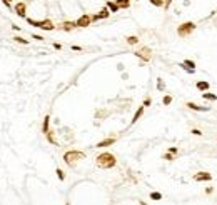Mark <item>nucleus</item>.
Wrapping results in <instances>:
<instances>
[{"mask_svg": "<svg viewBox=\"0 0 217 205\" xmlns=\"http://www.w3.org/2000/svg\"><path fill=\"white\" fill-rule=\"evenodd\" d=\"M55 173H57L59 180H65V173H64V170H62V168H57V170H55Z\"/></svg>", "mask_w": 217, "mask_h": 205, "instance_id": "nucleus-25", "label": "nucleus"}, {"mask_svg": "<svg viewBox=\"0 0 217 205\" xmlns=\"http://www.w3.org/2000/svg\"><path fill=\"white\" fill-rule=\"evenodd\" d=\"M115 137H107V139H104V140H100L99 144H97V148H104V147H110V145H114L115 144Z\"/></svg>", "mask_w": 217, "mask_h": 205, "instance_id": "nucleus-10", "label": "nucleus"}, {"mask_svg": "<svg viewBox=\"0 0 217 205\" xmlns=\"http://www.w3.org/2000/svg\"><path fill=\"white\" fill-rule=\"evenodd\" d=\"M157 88H159V90H160V92H162L164 88H165V85H164L162 79H159V80H157Z\"/></svg>", "mask_w": 217, "mask_h": 205, "instance_id": "nucleus-28", "label": "nucleus"}, {"mask_svg": "<svg viewBox=\"0 0 217 205\" xmlns=\"http://www.w3.org/2000/svg\"><path fill=\"white\" fill-rule=\"evenodd\" d=\"M180 67H182V68H184L187 73H194V72H196V68H189V67H185L184 64H180Z\"/></svg>", "mask_w": 217, "mask_h": 205, "instance_id": "nucleus-30", "label": "nucleus"}, {"mask_svg": "<svg viewBox=\"0 0 217 205\" xmlns=\"http://www.w3.org/2000/svg\"><path fill=\"white\" fill-rule=\"evenodd\" d=\"M205 193H207V195H210V193H214V188H212V187H209V188H205Z\"/></svg>", "mask_w": 217, "mask_h": 205, "instance_id": "nucleus-35", "label": "nucleus"}, {"mask_svg": "<svg viewBox=\"0 0 217 205\" xmlns=\"http://www.w3.org/2000/svg\"><path fill=\"white\" fill-rule=\"evenodd\" d=\"M95 164L100 167V168H112V167H115L117 164V159L114 153L110 152H102L97 159H95Z\"/></svg>", "mask_w": 217, "mask_h": 205, "instance_id": "nucleus-1", "label": "nucleus"}, {"mask_svg": "<svg viewBox=\"0 0 217 205\" xmlns=\"http://www.w3.org/2000/svg\"><path fill=\"white\" fill-rule=\"evenodd\" d=\"M150 104H152V100H150V97H147V99L144 100V107H149Z\"/></svg>", "mask_w": 217, "mask_h": 205, "instance_id": "nucleus-33", "label": "nucleus"}, {"mask_svg": "<svg viewBox=\"0 0 217 205\" xmlns=\"http://www.w3.org/2000/svg\"><path fill=\"white\" fill-rule=\"evenodd\" d=\"M45 137H47V140L50 142V144H54V145H57V140L54 139V133H52V132H48L47 135H45Z\"/></svg>", "mask_w": 217, "mask_h": 205, "instance_id": "nucleus-24", "label": "nucleus"}, {"mask_svg": "<svg viewBox=\"0 0 217 205\" xmlns=\"http://www.w3.org/2000/svg\"><path fill=\"white\" fill-rule=\"evenodd\" d=\"M182 64H184L185 67H189V68H196V62H192V60H189V59H187V60H184Z\"/></svg>", "mask_w": 217, "mask_h": 205, "instance_id": "nucleus-22", "label": "nucleus"}, {"mask_svg": "<svg viewBox=\"0 0 217 205\" xmlns=\"http://www.w3.org/2000/svg\"><path fill=\"white\" fill-rule=\"evenodd\" d=\"M150 2V5H154V7H164L165 5V0H149Z\"/></svg>", "mask_w": 217, "mask_h": 205, "instance_id": "nucleus-20", "label": "nucleus"}, {"mask_svg": "<svg viewBox=\"0 0 217 205\" xmlns=\"http://www.w3.org/2000/svg\"><path fill=\"white\" fill-rule=\"evenodd\" d=\"M2 2H3V5H5V7H8V8H10V7H12V2H14V0H2Z\"/></svg>", "mask_w": 217, "mask_h": 205, "instance_id": "nucleus-32", "label": "nucleus"}, {"mask_svg": "<svg viewBox=\"0 0 217 205\" xmlns=\"http://www.w3.org/2000/svg\"><path fill=\"white\" fill-rule=\"evenodd\" d=\"M150 199H152V200H160V199H162V193L152 192V193H150Z\"/></svg>", "mask_w": 217, "mask_h": 205, "instance_id": "nucleus-26", "label": "nucleus"}, {"mask_svg": "<svg viewBox=\"0 0 217 205\" xmlns=\"http://www.w3.org/2000/svg\"><path fill=\"white\" fill-rule=\"evenodd\" d=\"M84 159H85V153L80 152V150H68V152L64 153V162L68 167H74L79 160H84Z\"/></svg>", "mask_w": 217, "mask_h": 205, "instance_id": "nucleus-2", "label": "nucleus"}, {"mask_svg": "<svg viewBox=\"0 0 217 205\" xmlns=\"http://www.w3.org/2000/svg\"><path fill=\"white\" fill-rule=\"evenodd\" d=\"M115 2L120 8H129L130 7V0H115Z\"/></svg>", "mask_w": 217, "mask_h": 205, "instance_id": "nucleus-18", "label": "nucleus"}, {"mask_svg": "<svg viewBox=\"0 0 217 205\" xmlns=\"http://www.w3.org/2000/svg\"><path fill=\"white\" fill-rule=\"evenodd\" d=\"M110 10H108L107 7H102V10H99V12L95 13V15H92V22H97V20H104V19H108L110 17Z\"/></svg>", "mask_w": 217, "mask_h": 205, "instance_id": "nucleus-8", "label": "nucleus"}, {"mask_svg": "<svg viewBox=\"0 0 217 205\" xmlns=\"http://www.w3.org/2000/svg\"><path fill=\"white\" fill-rule=\"evenodd\" d=\"M127 43H129V45H137V43H139V37H137V35L127 37Z\"/></svg>", "mask_w": 217, "mask_h": 205, "instance_id": "nucleus-19", "label": "nucleus"}, {"mask_svg": "<svg viewBox=\"0 0 217 205\" xmlns=\"http://www.w3.org/2000/svg\"><path fill=\"white\" fill-rule=\"evenodd\" d=\"M162 159H164V160H169V162H172V160L176 159V157H174V153H169V152H167V153H165V155L162 157Z\"/></svg>", "mask_w": 217, "mask_h": 205, "instance_id": "nucleus-27", "label": "nucleus"}, {"mask_svg": "<svg viewBox=\"0 0 217 205\" xmlns=\"http://www.w3.org/2000/svg\"><path fill=\"white\" fill-rule=\"evenodd\" d=\"M196 88L199 90V92H209V88H210V85H209V82L207 80H200V82H197L196 84Z\"/></svg>", "mask_w": 217, "mask_h": 205, "instance_id": "nucleus-12", "label": "nucleus"}, {"mask_svg": "<svg viewBox=\"0 0 217 205\" xmlns=\"http://www.w3.org/2000/svg\"><path fill=\"white\" fill-rule=\"evenodd\" d=\"M14 10L15 13L22 17V19H25L27 17V2H22V0H17V3L14 5Z\"/></svg>", "mask_w": 217, "mask_h": 205, "instance_id": "nucleus-5", "label": "nucleus"}, {"mask_svg": "<svg viewBox=\"0 0 217 205\" xmlns=\"http://www.w3.org/2000/svg\"><path fill=\"white\" fill-rule=\"evenodd\" d=\"M194 180L196 182H210L212 175L209 172H197V173H194Z\"/></svg>", "mask_w": 217, "mask_h": 205, "instance_id": "nucleus-9", "label": "nucleus"}, {"mask_svg": "<svg viewBox=\"0 0 217 205\" xmlns=\"http://www.w3.org/2000/svg\"><path fill=\"white\" fill-rule=\"evenodd\" d=\"M32 39H35V40H44V37H40V35H35V33H34V35H32Z\"/></svg>", "mask_w": 217, "mask_h": 205, "instance_id": "nucleus-37", "label": "nucleus"}, {"mask_svg": "<svg viewBox=\"0 0 217 205\" xmlns=\"http://www.w3.org/2000/svg\"><path fill=\"white\" fill-rule=\"evenodd\" d=\"M75 23H77L79 28H85V27H88L90 23H92V15H88V13H82L80 17L75 20Z\"/></svg>", "mask_w": 217, "mask_h": 205, "instance_id": "nucleus-6", "label": "nucleus"}, {"mask_svg": "<svg viewBox=\"0 0 217 205\" xmlns=\"http://www.w3.org/2000/svg\"><path fill=\"white\" fill-rule=\"evenodd\" d=\"M14 40L17 42V43H22V45H28V40H25L23 37H19V35H17V37H14Z\"/></svg>", "mask_w": 217, "mask_h": 205, "instance_id": "nucleus-21", "label": "nucleus"}, {"mask_svg": "<svg viewBox=\"0 0 217 205\" xmlns=\"http://www.w3.org/2000/svg\"><path fill=\"white\" fill-rule=\"evenodd\" d=\"M75 27H77V23H75V22H62L60 25H59V28H60V30H64V32H70V30H74Z\"/></svg>", "mask_w": 217, "mask_h": 205, "instance_id": "nucleus-13", "label": "nucleus"}, {"mask_svg": "<svg viewBox=\"0 0 217 205\" xmlns=\"http://www.w3.org/2000/svg\"><path fill=\"white\" fill-rule=\"evenodd\" d=\"M54 48H57V50H60V48H62V45H60V43H54Z\"/></svg>", "mask_w": 217, "mask_h": 205, "instance_id": "nucleus-38", "label": "nucleus"}, {"mask_svg": "<svg viewBox=\"0 0 217 205\" xmlns=\"http://www.w3.org/2000/svg\"><path fill=\"white\" fill-rule=\"evenodd\" d=\"M177 152H179V148H177V147H169V153H174V155H176Z\"/></svg>", "mask_w": 217, "mask_h": 205, "instance_id": "nucleus-31", "label": "nucleus"}, {"mask_svg": "<svg viewBox=\"0 0 217 205\" xmlns=\"http://www.w3.org/2000/svg\"><path fill=\"white\" fill-rule=\"evenodd\" d=\"M202 99L204 100H210V102H216L217 95H216V93H210V92H204L202 93Z\"/></svg>", "mask_w": 217, "mask_h": 205, "instance_id": "nucleus-17", "label": "nucleus"}, {"mask_svg": "<svg viewBox=\"0 0 217 205\" xmlns=\"http://www.w3.org/2000/svg\"><path fill=\"white\" fill-rule=\"evenodd\" d=\"M72 50H77V52H80L82 47H79V45H72Z\"/></svg>", "mask_w": 217, "mask_h": 205, "instance_id": "nucleus-36", "label": "nucleus"}, {"mask_svg": "<svg viewBox=\"0 0 217 205\" xmlns=\"http://www.w3.org/2000/svg\"><path fill=\"white\" fill-rule=\"evenodd\" d=\"M65 205H70V204H68V202H67V204H65Z\"/></svg>", "mask_w": 217, "mask_h": 205, "instance_id": "nucleus-40", "label": "nucleus"}, {"mask_svg": "<svg viewBox=\"0 0 217 205\" xmlns=\"http://www.w3.org/2000/svg\"><path fill=\"white\" fill-rule=\"evenodd\" d=\"M172 2H174V0H165V5H164V8H169V7L172 5Z\"/></svg>", "mask_w": 217, "mask_h": 205, "instance_id": "nucleus-34", "label": "nucleus"}, {"mask_svg": "<svg viewBox=\"0 0 217 205\" xmlns=\"http://www.w3.org/2000/svg\"><path fill=\"white\" fill-rule=\"evenodd\" d=\"M27 23L32 27H37V28H42V30H47V32H52L55 28L54 22L50 19H44V20H34V19H27Z\"/></svg>", "mask_w": 217, "mask_h": 205, "instance_id": "nucleus-3", "label": "nucleus"}, {"mask_svg": "<svg viewBox=\"0 0 217 205\" xmlns=\"http://www.w3.org/2000/svg\"><path fill=\"white\" fill-rule=\"evenodd\" d=\"M134 55H135V57H139V59H142V62H149L150 57H152L149 47H142V48H140V50H137Z\"/></svg>", "mask_w": 217, "mask_h": 205, "instance_id": "nucleus-7", "label": "nucleus"}, {"mask_svg": "<svg viewBox=\"0 0 217 205\" xmlns=\"http://www.w3.org/2000/svg\"><path fill=\"white\" fill-rule=\"evenodd\" d=\"M48 125H50V117L45 115V119L42 122V133H44V135H47V133L50 132V130H48Z\"/></svg>", "mask_w": 217, "mask_h": 205, "instance_id": "nucleus-16", "label": "nucleus"}, {"mask_svg": "<svg viewBox=\"0 0 217 205\" xmlns=\"http://www.w3.org/2000/svg\"><path fill=\"white\" fill-rule=\"evenodd\" d=\"M190 5V0H184V7H189Z\"/></svg>", "mask_w": 217, "mask_h": 205, "instance_id": "nucleus-39", "label": "nucleus"}, {"mask_svg": "<svg viewBox=\"0 0 217 205\" xmlns=\"http://www.w3.org/2000/svg\"><path fill=\"white\" fill-rule=\"evenodd\" d=\"M196 23L194 22H184V23H180V25L177 27V35L179 37H189L190 33L196 30Z\"/></svg>", "mask_w": 217, "mask_h": 205, "instance_id": "nucleus-4", "label": "nucleus"}, {"mask_svg": "<svg viewBox=\"0 0 217 205\" xmlns=\"http://www.w3.org/2000/svg\"><path fill=\"white\" fill-rule=\"evenodd\" d=\"M105 7H107V8H108V10H110L112 13H115V12H119V10H120V7L117 5V2H115V0H107Z\"/></svg>", "mask_w": 217, "mask_h": 205, "instance_id": "nucleus-14", "label": "nucleus"}, {"mask_svg": "<svg viewBox=\"0 0 217 205\" xmlns=\"http://www.w3.org/2000/svg\"><path fill=\"white\" fill-rule=\"evenodd\" d=\"M185 107L190 108V110H196V112H209L210 110L209 107H200V105H197V104H194V102H187Z\"/></svg>", "mask_w": 217, "mask_h": 205, "instance_id": "nucleus-11", "label": "nucleus"}, {"mask_svg": "<svg viewBox=\"0 0 217 205\" xmlns=\"http://www.w3.org/2000/svg\"><path fill=\"white\" fill-rule=\"evenodd\" d=\"M190 133H192V135H197V137H200V135H204V133L200 132L199 128H192V130H190Z\"/></svg>", "mask_w": 217, "mask_h": 205, "instance_id": "nucleus-29", "label": "nucleus"}, {"mask_svg": "<svg viewBox=\"0 0 217 205\" xmlns=\"http://www.w3.org/2000/svg\"><path fill=\"white\" fill-rule=\"evenodd\" d=\"M144 110H145V107H144V105H140L139 108H137V112L134 113V117H132V120H130V124H132V125H134L137 120H139V119H140V117L144 115Z\"/></svg>", "mask_w": 217, "mask_h": 205, "instance_id": "nucleus-15", "label": "nucleus"}, {"mask_svg": "<svg viewBox=\"0 0 217 205\" xmlns=\"http://www.w3.org/2000/svg\"><path fill=\"white\" fill-rule=\"evenodd\" d=\"M162 104L164 105H170V104H172V97H170V95H164Z\"/></svg>", "mask_w": 217, "mask_h": 205, "instance_id": "nucleus-23", "label": "nucleus"}]
</instances>
